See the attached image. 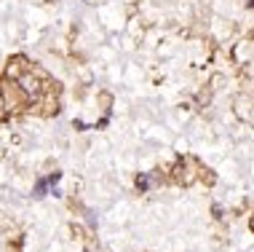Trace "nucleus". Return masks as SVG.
<instances>
[{
  "label": "nucleus",
  "mask_w": 254,
  "mask_h": 252,
  "mask_svg": "<svg viewBox=\"0 0 254 252\" xmlns=\"http://www.w3.org/2000/svg\"><path fill=\"white\" fill-rule=\"evenodd\" d=\"M136 188H139V190H147V188H150V177H147V174L136 177Z\"/></svg>",
  "instance_id": "f257e3e1"
},
{
  "label": "nucleus",
  "mask_w": 254,
  "mask_h": 252,
  "mask_svg": "<svg viewBox=\"0 0 254 252\" xmlns=\"http://www.w3.org/2000/svg\"><path fill=\"white\" fill-rule=\"evenodd\" d=\"M43 193H46V182L40 180V182H38V188H35V196H43Z\"/></svg>",
  "instance_id": "f03ea898"
}]
</instances>
